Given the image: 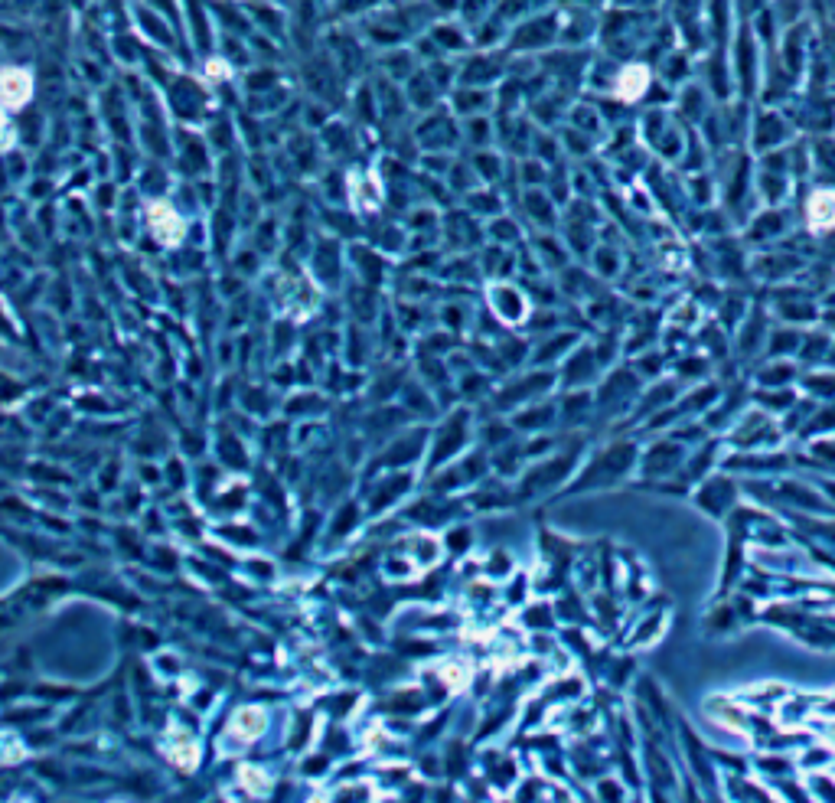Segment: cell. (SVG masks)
Returning a JSON list of instances; mask_svg holds the SVG:
<instances>
[{"mask_svg":"<svg viewBox=\"0 0 835 803\" xmlns=\"http://www.w3.org/2000/svg\"><path fill=\"white\" fill-rule=\"evenodd\" d=\"M630 457H633L630 444H614L610 451H604V457H597L601 464L591 467L588 477L581 480L578 490H588V487H594V484H610V480H617V477L630 467Z\"/></svg>","mask_w":835,"mask_h":803,"instance_id":"cell-1","label":"cell"},{"mask_svg":"<svg viewBox=\"0 0 835 803\" xmlns=\"http://www.w3.org/2000/svg\"><path fill=\"white\" fill-rule=\"evenodd\" d=\"M30 92H33V82L23 69H4L0 72V105L20 108L30 98Z\"/></svg>","mask_w":835,"mask_h":803,"instance_id":"cell-2","label":"cell"},{"mask_svg":"<svg viewBox=\"0 0 835 803\" xmlns=\"http://www.w3.org/2000/svg\"><path fill=\"white\" fill-rule=\"evenodd\" d=\"M151 232L160 242H177L183 236V222L167 203H154L151 206Z\"/></svg>","mask_w":835,"mask_h":803,"instance_id":"cell-3","label":"cell"},{"mask_svg":"<svg viewBox=\"0 0 835 803\" xmlns=\"http://www.w3.org/2000/svg\"><path fill=\"white\" fill-rule=\"evenodd\" d=\"M594 373H597V356L591 350H578L568 356V366H565L568 386H588V379H594Z\"/></svg>","mask_w":835,"mask_h":803,"instance_id":"cell-4","label":"cell"},{"mask_svg":"<svg viewBox=\"0 0 835 803\" xmlns=\"http://www.w3.org/2000/svg\"><path fill=\"white\" fill-rule=\"evenodd\" d=\"M261 728H265V712L261 709H242L239 715H235V722H232V728H229V738H248L252 741Z\"/></svg>","mask_w":835,"mask_h":803,"instance_id":"cell-5","label":"cell"},{"mask_svg":"<svg viewBox=\"0 0 835 803\" xmlns=\"http://www.w3.org/2000/svg\"><path fill=\"white\" fill-rule=\"evenodd\" d=\"M493 301H500V304H493V307H496V311H500L506 320L526 317V298H522V294L513 291V288H496V291H493Z\"/></svg>","mask_w":835,"mask_h":803,"instance_id":"cell-6","label":"cell"},{"mask_svg":"<svg viewBox=\"0 0 835 803\" xmlns=\"http://www.w3.org/2000/svg\"><path fill=\"white\" fill-rule=\"evenodd\" d=\"M731 484L728 480H712V484H708L705 490H702V506H708V510H712L715 516H721V500L725 497H731V490H728Z\"/></svg>","mask_w":835,"mask_h":803,"instance_id":"cell-7","label":"cell"},{"mask_svg":"<svg viewBox=\"0 0 835 803\" xmlns=\"http://www.w3.org/2000/svg\"><path fill=\"white\" fill-rule=\"evenodd\" d=\"M588 415V395H568L565 399V409H562V418L565 422H581V418Z\"/></svg>","mask_w":835,"mask_h":803,"instance_id":"cell-8","label":"cell"},{"mask_svg":"<svg viewBox=\"0 0 835 803\" xmlns=\"http://www.w3.org/2000/svg\"><path fill=\"white\" fill-rule=\"evenodd\" d=\"M790 376H793V366L777 363V366H770V369L760 373V382H764V386H783V382H787Z\"/></svg>","mask_w":835,"mask_h":803,"instance_id":"cell-9","label":"cell"},{"mask_svg":"<svg viewBox=\"0 0 835 803\" xmlns=\"http://www.w3.org/2000/svg\"><path fill=\"white\" fill-rule=\"evenodd\" d=\"M800 347V337H796L793 330H787V333H774V343H770V356H780V350H796Z\"/></svg>","mask_w":835,"mask_h":803,"instance_id":"cell-10","label":"cell"},{"mask_svg":"<svg viewBox=\"0 0 835 803\" xmlns=\"http://www.w3.org/2000/svg\"><path fill=\"white\" fill-rule=\"evenodd\" d=\"M552 415H555L552 409L548 412H526V415H519V425L522 428H545L548 422H552Z\"/></svg>","mask_w":835,"mask_h":803,"instance_id":"cell-11","label":"cell"},{"mask_svg":"<svg viewBox=\"0 0 835 803\" xmlns=\"http://www.w3.org/2000/svg\"><path fill=\"white\" fill-rule=\"evenodd\" d=\"M806 382H813V389L822 392V395H832L835 392V376H813V379H806Z\"/></svg>","mask_w":835,"mask_h":803,"instance_id":"cell-12","label":"cell"},{"mask_svg":"<svg viewBox=\"0 0 835 803\" xmlns=\"http://www.w3.org/2000/svg\"><path fill=\"white\" fill-rule=\"evenodd\" d=\"M809 350H813V353H826V340H813V343H806L803 353H809Z\"/></svg>","mask_w":835,"mask_h":803,"instance_id":"cell-13","label":"cell"},{"mask_svg":"<svg viewBox=\"0 0 835 803\" xmlns=\"http://www.w3.org/2000/svg\"><path fill=\"white\" fill-rule=\"evenodd\" d=\"M829 360L835 363V343H832V350H829Z\"/></svg>","mask_w":835,"mask_h":803,"instance_id":"cell-14","label":"cell"}]
</instances>
